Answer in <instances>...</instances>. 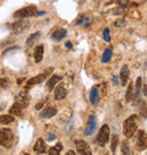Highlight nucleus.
Listing matches in <instances>:
<instances>
[{
    "instance_id": "nucleus-6",
    "label": "nucleus",
    "mask_w": 147,
    "mask_h": 155,
    "mask_svg": "<svg viewBox=\"0 0 147 155\" xmlns=\"http://www.w3.org/2000/svg\"><path fill=\"white\" fill-rule=\"evenodd\" d=\"M75 145L77 148V153L79 155H92V150L90 145L86 142H84L82 139L75 140Z\"/></svg>"
},
{
    "instance_id": "nucleus-36",
    "label": "nucleus",
    "mask_w": 147,
    "mask_h": 155,
    "mask_svg": "<svg viewBox=\"0 0 147 155\" xmlns=\"http://www.w3.org/2000/svg\"><path fill=\"white\" fill-rule=\"evenodd\" d=\"M52 139H54V136H53V135H50V136H49V140H52Z\"/></svg>"
},
{
    "instance_id": "nucleus-37",
    "label": "nucleus",
    "mask_w": 147,
    "mask_h": 155,
    "mask_svg": "<svg viewBox=\"0 0 147 155\" xmlns=\"http://www.w3.org/2000/svg\"><path fill=\"white\" fill-rule=\"evenodd\" d=\"M23 155H30V154H28V153H24Z\"/></svg>"
},
{
    "instance_id": "nucleus-17",
    "label": "nucleus",
    "mask_w": 147,
    "mask_h": 155,
    "mask_svg": "<svg viewBox=\"0 0 147 155\" xmlns=\"http://www.w3.org/2000/svg\"><path fill=\"white\" fill-rule=\"evenodd\" d=\"M10 113L13 114V116H17V117H21L23 114V107L21 104H18L17 102L14 104L11 109H10Z\"/></svg>"
},
{
    "instance_id": "nucleus-21",
    "label": "nucleus",
    "mask_w": 147,
    "mask_h": 155,
    "mask_svg": "<svg viewBox=\"0 0 147 155\" xmlns=\"http://www.w3.org/2000/svg\"><path fill=\"white\" fill-rule=\"evenodd\" d=\"M39 36H40V32H36V33H34V34H32L28 38V40L26 41V45L30 48V47H32L33 44L35 43V41L39 39Z\"/></svg>"
},
{
    "instance_id": "nucleus-22",
    "label": "nucleus",
    "mask_w": 147,
    "mask_h": 155,
    "mask_svg": "<svg viewBox=\"0 0 147 155\" xmlns=\"http://www.w3.org/2000/svg\"><path fill=\"white\" fill-rule=\"evenodd\" d=\"M62 150V145L58 143L54 147H51L49 151V155H60V151Z\"/></svg>"
},
{
    "instance_id": "nucleus-28",
    "label": "nucleus",
    "mask_w": 147,
    "mask_h": 155,
    "mask_svg": "<svg viewBox=\"0 0 147 155\" xmlns=\"http://www.w3.org/2000/svg\"><path fill=\"white\" fill-rule=\"evenodd\" d=\"M103 38H104V40H105L106 42H109V41L111 40V38H110V30H109L108 27H105V30H104Z\"/></svg>"
},
{
    "instance_id": "nucleus-3",
    "label": "nucleus",
    "mask_w": 147,
    "mask_h": 155,
    "mask_svg": "<svg viewBox=\"0 0 147 155\" xmlns=\"http://www.w3.org/2000/svg\"><path fill=\"white\" fill-rule=\"evenodd\" d=\"M109 136H110V128L108 125H104L101 127L100 133L96 137V143L100 146H104L109 142Z\"/></svg>"
},
{
    "instance_id": "nucleus-35",
    "label": "nucleus",
    "mask_w": 147,
    "mask_h": 155,
    "mask_svg": "<svg viewBox=\"0 0 147 155\" xmlns=\"http://www.w3.org/2000/svg\"><path fill=\"white\" fill-rule=\"evenodd\" d=\"M66 47H67V48H71V43H70V42H67V43H66Z\"/></svg>"
},
{
    "instance_id": "nucleus-31",
    "label": "nucleus",
    "mask_w": 147,
    "mask_h": 155,
    "mask_svg": "<svg viewBox=\"0 0 147 155\" xmlns=\"http://www.w3.org/2000/svg\"><path fill=\"white\" fill-rule=\"evenodd\" d=\"M118 4L120 6H127L129 4V0H118Z\"/></svg>"
},
{
    "instance_id": "nucleus-34",
    "label": "nucleus",
    "mask_w": 147,
    "mask_h": 155,
    "mask_svg": "<svg viewBox=\"0 0 147 155\" xmlns=\"http://www.w3.org/2000/svg\"><path fill=\"white\" fill-rule=\"evenodd\" d=\"M112 81H113V84H114V85H116V84H117V81H118V77H113V79H112Z\"/></svg>"
},
{
    "instance_id": "nucleus-4",
    "label": "nucleus",
    "mask_w": 147,
    "mask_h": 155,
    "mask_svg": "<svg viewBox=\"0 0 147 155\" xmlns=\"http://www.w3.org/2000/svg\"><path fill=\"white\" fill-rule=\"evenodd\" d=\"M36 14H38L36 7L35 6H28V7H25V8L17 10L16 13L14 14V16L16 18H26V17H31V16H34Z\"/></svg>"
},
{
    "instance_id": "nucleus-24",
    "label": "nucleus",
    "mask_w": 147,
    "mask_h": 155,
    "mask_svg": "<svg viewBox=\"0 0 147 155\" xmlns=\"http://www.w3.org/2000/svg\"><path fill=\"white\" fill-rule=\"evenodd\" d=\"M111 57H112V50H111V49H106V50L104 51L103 58H102V62H108V61L111 59Z\"/></svg>"
},
{
    "instance_id": "nucleus-30",
    "label": "nucleus",
    "mask_w": 147,
    "mask_h": 155,
    "mask_svg": "<svg viewBox=\"0 0 147 155\" xmlns=\"http://www.w3.org/2000/svg\"><path fill=\"white\" fill-rule=\"evenodd\" d=\"M88 22H90V19L87 17H83V18H80L79 21H77V24L78 25H85L86 26L87 24H88Z\"/></svg>"
},
{
    "instance_id": "nucleus-9",
    "label": "nucleus",
    "mask_w": 147,
    "mask_h": 155,
    "mask_svg": "<svg viewBox=\"0 0 147 155\" xmlns=\"http://www.w3.org/2000/svg\"><path fill=\"white\" fill-rule=\"evenodd\" d=\"M96 119L94 116H91L90 117V119L87 121V126H86V130H85V134H86L87 136H90L92 134L94 133V130L96 128Z\"/></svg>"
},
{
    "instance_id": "nucleus-8",
    "label": "nucleus",
    "mask_w": 147,
    "mask_h": 155,
    "mask_svg": "<svg viewBox=\"0 0 147 155\" xmlns=\"http://www.w3.org/2000/svg\"><path fill=\"white\" fill-rule=\"evenodd\" d=\"M147 140H146V133L144 130H140L138 133L137 139H136V148L138 151H144L146 148Z\"/></svg>"
},
{
    "instance_id": "nucleus-12",
    "label": "nucleus",
    "mask_w": 147,
    "mask_h": 155,
    "mask_svg": "<svg viewBox=\"0 0 147 155\" xmlns=\"http://www.w3.org/2000/svg\"><path fill=\"white\" fill-rule=\"evenodd\" d=\"M129 69H128V66L125 65L122 67L121 69V73H120V77H121V84L125 86L127 85V82H128V79H129Z\"/></svg>"
},
{
    "instance_id": "nucleus-19",
    "label": "nucleus",
    "mask_w": 147,
    "mask_h": 155,
    "mask_svg": "<svg viewBox=\"0 0 147 155\" xmlns=\"http://www.w3.org/2000/svg\"><path fill=\"white\" fill-rule=\"evenodd\" d=\"M90 100L93 104H97L99 103V91L97 88H92L91 91V94H90Z\"/></svg>"
},
{
    "instance_id": "nucleus-13",
    "label": "nucleus",
    "mask_w": 147,
    "mask_h": 155,
    "mask_svg": "<svg viewBox=\"0 0 147 155\" xmlns=\"http://www.w3.org/2000/svg\"><path fill=\"white\" fill-rule=\"evenodd\" d=\"M34 151L39 154H42L45 152V143L42 138H39L36 143H35V146H34Z\"/></svg>"
},
{
    "instance_id": "nucleus-11",
    "label": "nucleus",
    "mask_w": 147,
    "mask_h": 155,
    "mask_svg": "<svg viewBox=\"0 0 147 155\" xmlns=\"http://www.w3.org/2000/svg\"><path fill=\"white\" fill-rule=\"evenodd\" d=\"M66 95H67V91H66L65 86L62 84L58 85V87L54 91V97H56V100H64L66 97Z\"/></svg>"
},
{
    "instance_id": "nucleus-33",
    "label": "nucleus",
    "mask_w": 147,
    "mask_h": 155,
    "mask_svg": "<svg viewBox=\"0 0 147 155\" xmlns=\"http://www.w3.org/2000/svg\"><path fill=\"white\" fill-rule=\"evenodd\" d=\"M66 155H76V154H75V152L74 151H68Z\"/></svg>"
},
{
    "instance_id": "nucleus-32",
    "label": "nucleus",
    "mask_w": 147,
    "mask_h": 155,
    "mask_svg": "<svg viewBox=\"0 0 147 155\" xmlns=\"http://www.w3.org/2000/svg\"><path fill=\"white\" fill-rule=\"evenodd\" d=\"M44 102H45V101H42V102H40L39 104H36V107H35V108H36V110H40V108H41V107L43 105Z\"/></svg>"
},
{
    "instance_id": "nucleus-15",
    "label": "nucleus",
    "mask_w": 147,
    "mask_h": 155,
    "mask_svg": "<svg viewBox=\"0 0 147 155\" xmlns=\"http://www.w3.org/2000/svg\"><path fill=\"white\" fill-rule=\"evenodd\" d=\"M43 52H44V47L43 45H38L34 49V59L36 62H40L43 58Z\"/></svg>"
},
{
    "instance_id": "nucleus-2",
    "label": "nucleus",
    "mask_w": 147,
    "mask_h": 155,
    "mask_svg": "<svg viewBox=\"0 0 147 155\" xmlns=\"http://www.w3.org/2000/svg\"><path fill=\"white\" fill-rule=\"evenodd\" d=\"M15 136L10 129H1L0 130V145L6 148H10L14 145Z\"/></svg>"
},
{
    "instance_id": "nucleus-23",
    "label": "nucleus",
    "mask_w": 147,
    "mask_h": 155,
    "mask_svg": "<svg viewBox=\"0 0 147 155\" xmlns=\"http://www.w3.org/2000/svg\"><path fill=\"white\" fill-rule=\"evenodd\" d=\"M15 120V118H13L11 116H0V122L7 125V124H11Z\"/></svg>"
},
{
    "instance_id": "nucleus-10",
    "label": "nucleus",
    "mask_w": 147,
    "mask_h": 155,
    "mask_svg": "<svg viewBox=\"0 0 147 155\" xmlns=\"http://www.w3.org/2000/svg\"><path fill=\"white\" fill-rule=\"evenodd\" d=\"M30 97H28V95H27V92L24 91V92H21V94L17 96V103L21 104L23 108L24 107H27L28 103H30Z\"/></svg>"
},
{
    "instance_id": "nucleus-25",
    "label": "nucleus",
    "mask_w": 147,
    "mask_h": 155,
    "mask_svg": "<svg viewBox=\"0 0 147 155\" xmlns=\"http://www.w3.org/2000/svg\"><path fill=\"white\" fill-rule=\"evenodd\" d=\"M132 91H134V86H132V84H130L128 86V90H127V95H126V99L128 102L132 99Z\"/></svg>"
},
{
    "instance_id": "nucleus-14",
    "label": "nucleus",
    "mask_w": 147,
    "mask_h": 155,
    "mask_svg": "<svg viewBox=\"0 0 147 155\" xmlns=\"http://www.w3.org/2000/svg\"><path fill=\"white\" fill-rule=\"evenodd\" d=\"M54 114H57V109L47 108V109H44L43 111L41 112L40 117H41V118H43V119H48V118H51V117H53Z\"/></svg>"
},
{
    "instance_id": "nucleus-16",
    "label": "nucleus",
    "mask_w": 147,
    "mask_h": 155,
    "mask_svg": "<svg viewBox=\"0 0 147 155\" xmlns=\"http://www.w3.org/2000/svg\"><path fill=\"white\" fill-rule=\"evenodd\" d=\"M67 34V31L65 28H60V30H57L56 32L52 33V39L56 40V41H60L61 39H64Z\"/></svg>"
},
{
    "instance_id": "nucleus-20",
    "label": "nucleus",
    "mask_w": 147,
    "mask_h": 155,
    "mask_svg": "<svg viewBox=\"0 0 147 155\" xmlns=\"http://www.w3.org/2000/svg\"><path fill=\"white\" fill-rule=\"evenodd\" d=\"M121 147H122V153H123V155H134V152L130 148L129 143L127 142V140H125V142L122 143Z\"/></svg>"
},
{
    "instance_id": "nucleus-27",
    "label": "nucleus",
    "mask_w": 147,
    "mask_h": 155,
    "mask_svg": "<svg viewBox=\"0 0 147 155\" xmlns=\"http://www.w3.org/2000/svg\"><path fill=\"white\" fill-rule=\"evenodd\" d=\"M117 145H118V136H117V135H114V136H113V138H112V145H111V148H112L113 152H116Z\"/></svg>"
},
{
    "instance_id": "nucleus-18",
    "label": "nucleus",
    "mask_w": 147,
    "mask_h": 155,
    "mask_svg": "<svg viewBox=\"0 0 147 155\" xmlns=\"http://www.w3.org/2000/svg\"><path fill=\"white\" fill-rule=\"evenodd\" d=\"M61 81V77L60 76H57V75H53L50 79H49V82L47 83V88H48L49 91H51L53 87H54V85H56L58 82H60Z\"/></svg>"
},
{
    "instance_id": "nucleus-1",
    "label": "nucleus",
    "mask_w": 147,
    "mask_h": 155,
    "mask_svg": "<svg viewBox=\"0 0 147 155\" xmlns=\"http://www.w3.org/2000/svg\"><path fill=\"white\" fill-rule=\"evenodd\" d=\"M137 130V116L129 117L123 122V133L128 138H131Z\"/></svg>"
},
{
    "instance_id": "nucleus-26",
    "label": "nucleus",
    "mask_w": 147,
    "mask_h": 155,
    "mask_svg": "<svg viewBox=\"0 0 147 155\" xmlns=\"http://www.w3.org/2000/svg\"><path fill=\"white\" fill-rule=\"evenodd\" d=\"M9 86V79L8 78H0V87L6 88Z\"/></svg>"
},
{
    "instance_id": "nucleus-29",
    "label": "nucleus",
    "mask_w": 147,
    "mask_h": 155,
    "mask_svg": "<svg viewBox=\"0 0 147 155\" xmlns=\"http://www.w3.org/2000/svg\"><path fill=\"white\" fill-rule=\"evenodd\" d=\"M114 25L117 26V27H125L127 25V22H126L125 19H118L117 22L114 23Z\"/></svg>"
},
{
    "instance_id": "nucleus-5",
    "label": "nucleus",
    "mask_w": 147,
    "mask_h": 155,
    "mask_svg": "<svg viewBox=\"0 0 147 155\" xmlns=\"http://www.w3.org/2000/svg\"><path fill=\"white\" fill-rule=\"evenodd\" d=\"M53 69L52 68H49L47 69L44 73L40 74V75H38V76H35V77L31 78L30 81L27 82V85H26V90H28V88H31L32 86H34V85H36V84H39V83L43 82L45 78L49 76V74H50V71H52Z\"/></svg>"
},
{
    "instance_id": "nucleus-7",
    "label": "nucleus",
    "mask_w": 147,
    "mask_h": 155,
    "mask_svg": "<svg viewBox=\"0 0 147 155\" xmlns=\"http://www.w3.org/2000/svg\"><path fill=\"white\" fill-rule=\"evenodd\" d=\"M28 26H30V22L27 19H25V18H21L19 21L11 24V30L15 33H22L23 31L28 28Z\"/></svg>"
}]
</instances>
